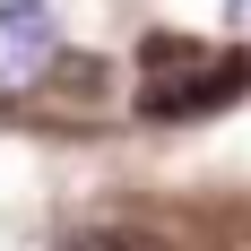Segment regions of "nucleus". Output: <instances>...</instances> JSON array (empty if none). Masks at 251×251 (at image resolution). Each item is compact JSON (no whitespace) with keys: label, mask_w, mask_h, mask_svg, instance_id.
Instances as JSON below:
<instances>
[{"label":"nucleus","mask_w":251,"mask_h":251,"mask_svg":"<svg viewBox=\"0 0 251 251\" xmlns=\"http://www.w3.org/2000/svg\"><path fill=\"white\" fill-rule=\"evenodd\" d=\"M217 96H234V61L191 52V44H148V87H139V113L148 122H191Z\"/></svg>","instance_id":"obj_1"},{"label":"nucleus","mask_w":251,"mask_h":251,"mask_svg":"<svg viewBox=\"0 0 251 251\" xmlns=\"http://www.w3.org/2000/svg\"><path fill=\"white\" fill-rule=\"evenodd\" d=\"M61 251H148V243H130V234H78V243H61Z\"/></svg>","instance_id":"obj_2"}]
</instances>
